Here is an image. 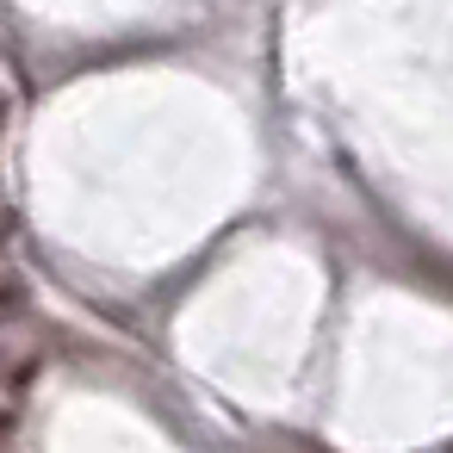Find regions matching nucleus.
Segmentation results:
<instances>
[]
</instances>
